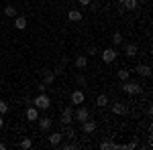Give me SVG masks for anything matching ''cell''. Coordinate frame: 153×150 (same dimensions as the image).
I'll return each mask as SVG.
<instances>
[{
	"instance_id": "1",
	"label": "cell",
	"mask_w": 153,
	"mask_h": 150,
	"mask_svg": "<svg viewBox=\"0 0 153 150\" xmlns=\"http://www.w3.org/2000/svg\"><path fill=\"white\" fill-rule=\"evenodd\" d=\"M33 105H35L37 110H49V108H51V100H49V95L45 91H41L35 100H33Z\"/></svg>"
},
{
	"instance_id": "2",
	"label": "cell",
	"mask_w": 153,
	"mask_h": 150,
	"mask_svg": "<svg viewBox=\"0 0 153 150\" xmlns=\"http://www.w3.org/2000/svg\"><path fill=\"white\" fill-rule=\"evenodd\" d=\"M123 89H125V93H129V95H139V93L143 91V87L137 83V81H125V85H123Z\"/></svg>"
},
{
	"instance_id": "3",
	"label": "cell",
	"mask_w": 153,
	"mask_h": 150,
	"mask_svg": "<svg viewBox=\"0 0 153 150\" xmlns=\"http://www.w3.org/2000/svg\"><path fill=\"white\" fill-rule=\"evenodd\" d=\"M88 118H90V110H88L86 105H82V104H80V108H78L76 112H74V120L82 124V122H86Z\"/></svg>"
},
{
	"instance_id": "4",
	"label": "cell",
	"mask_w": 153,
	"mask_h": 150,
	"mask_svg": "<svg viewBox=\"0 0 153 150\" xmlns=\"http://www.w3.org/2000/svg\"><path fill=\"white\" fill-rule=\"evenodd\" d=\"M114 59H117V49L108 47V49H104V51H102V61H104V63H112Z\"/></svg>"
},
{
	"instance_id": "5",
	"label": "cell",
	"mask_w": 153,
	"mask_h": 150,
	"mask_svg": "<svg viewBox=\"0 0 153 150\" xmlns=\"http://www.w3.org/2000/svg\"><path fill=\"white\" fill-rule=\"evenodd\" d=\"M53 126V118H43V120H39V130L43 132V134H47L49 130Z\"/></svg>"
},
{
	"instance_id": "6",
	"label": "cell",
	"mask_w": 153,
	"mask_h": 150,
	"mask_svg": "<svg viewBox=\"0 0 153 150\" xmlns=\"http://www.w3.org/2000/svg\"><path fill=\"white\" fill-rule=\"evenodd\" d=\"M47 140H49L51 146H59L61 140H63V134H61V132H51V134L47 136Z\"/></svg>"
},
{
	"instance_id": "7",
	"label": "cell",
	"mask_w": 153,
	"mask_h": 150,
	"mask_svg": "<svg viewBox=\"0 0 153 150\" xmlns=\"http://www.w3.org/2000/svg\"><path fill=\"white\" fill-rule=\"evenodd\" d=\"M71 122H74V110H71V108H65L63 114H61V124L68 126V124H71Z\"/></svg>"
},
{
	"instance_id": "8",
	"label": "cell",
	"mask_w": 153,
	"mask_h": 150,
	"mask_svg": "<svg viewBox=\"0 0 153 150\" xmlns=\"http://www.w3.org/2000/svg\"><path fill=\"white\" fill-rule=\"evenodd\" d=\"M37 120H39V110L35 105L27 108V122H37Z\"/></svg>"
},
{
	"instance_id": "9",
	"label": "cell",
	"mask_w": 153,
	"mask_h": 150,
	"mask_svg": "<svg viewBox=\"0 0 153 150\" xmlns=\"http://www.w3.org/2000/svg\"><path fill=\"white\" fill-rule=\"evenodd\" d=\"M68 18H70V23H82V12L78 10V8H71L68 12Z\"/></svg>"
},
{
	"instance_id": "10",
	"label": "cell",
	"mask_w": 153,
	"mask_h": 150,
	"mask_svg": "<svg viewBox=\"0 0 153 150\" xmlns=\"http://www.w3.org/2000/svg\"><path fill=\"white\" fill-rule=\"evenodd\" d=\"M82 130L86 132V134H92V132L96 130V122H94V120H90V118H88L86 122H82Z\"/></svg>"
},
{
	"instance_id": "11",
	"label": "cell",
	"mask_w": 153,
	"mask_h": 150,
	"mask_svg": "<svg viewBox=\"0 0 153 150\" xmlns=\"http://www.w3.org/2000/svg\"><path fill=\"white\" fill-rule=\"evenodd\" d=\"M71 104H76V105H80L84 104V91H80V89H76V91H71Z\"/></svg>"
},
{
	"instance_id": "12",
	"label": "cell",
	"mask_w": 153,
	"mask_h": 150,
	"mask_svg": "<svg viewBox=\"0 0 153 150\" xmlns=\"http://www.w3.org/2000/svg\"><path fill=\"white\" fill-rule=\"evenodd\" d=\"M110 110H112L114 114H118V116H125V114H127V105H125V104H120V102L112 104V105H110Z\"/></svg>"
},
{
	"instance_id": "13",
	"label": "cell",
	"mask_w": 153,
	"mask_h": 150,
	"mask_svg": "<svg viewBox=\"0 0 153 150\" xmlns=\"http://www.w3.org/2000/svg\"><path fill=\"white\" fill-rule=\"evenodd\" d=\"M74 65H76L78 69H84V67L88 65V57H86V55H78V57L74 59Z\"/></svg>"
},
{
	"instance_id": "14",
	"label": "cell",
	"mask_w": 153,
	"mask_h": 150,
	"mask_svg": "<svg viewBox=\"0 0 153 150\" xmlns=\"http://www.w3.org/2000/svg\"><path fill=\"white\" fill-rule=\"evenodd\" d=\"M53 81H55V73L49 71V69H45L43 71V83H45V85H51Z\"/></svg>"
},
{
	"instance_id": "15",
	"label": "cell",
	"mask_w": 153,
	"mask_h": 150,
	"mask_svg": "<svg viewBox=\"0 0 153 150\" xmlns=\"http://www.w3.org/2000/svg\"><path fill=\"white\" fill-rule=\"evenodd\" d=\"M14 26L16 29H27V16H23V14H19V16H14Z\"/></svg>"
},
{
	"instance_id": "16",
	"label": "cell",
	"mask_w": 153,
	"mask_h": 150,
	"mask_svg": "<svg viewBox=\"0 0 153 150\" xmlns=\"http://www.w3.org/2000/svg\"><path fill=\"white\" fill-rule=\"evenodd\" d=\"M137 73L143 77H151V67L149 65H137Z\"/></svg>"
},
{
	"instance_id": "17",
	"label": "cell",
	"mask_w": 153,
	"mask_h": 150,
	"mask_svg": "<svg viewBox=\"0 0 153 150\" xmlns=\"http://www.w3.org/2000/svg\"><path fill=\"white\" fill-rule=\"evenodd\" d=\"M137 51H139V49H137V45H135V43H129V45L125 47V53H127V57H135V55H137Z\"/></svg>"
},
{
	"instance_id": "18",
	"label": "cell",
	"mask_w": 153,
	"mask_h": 150,
	"mask_svg": "<svg viewBox=\"0 0 153 150\" xmlns=\"http://www.w3.org/2000/svg\"><path fill=\"white\" fill-rule=\"evenodd\" d=\"M100 148H102V150H118V148H123V146H118V144H114V142H108V140H104V142L100 144Z\"/></svg>"
},
{
	"instance_id": "19",
	"label": "cell",
	"mask_w": 153,
	"mask_h": 150,
	"mask_svg": "<svg viewBox=\"0 0 153 150\" xmlns=\"http://www.w3.org/2000/svg\"><path fill=\"white\" fill-rule=\"evenodd\" d=\"M96 105H100V108H106V105H108V95L100 93V95L96 97Z\"/></svg>"
},
{
	"instance_id": "20",
	"label": "cell",
	"mask_w": 153,
	"mask_h": 150,
	"mask_svg": "<svg viewBox=\"0 0 153 150\" xmlns=\"http://www.w3.org/2000/svg\"><path fill=\"white\" fill-rule=\"evenodd\" d=\"M123 4H125V10H137V6H139L137 0H125Z\"/></svg>"
},
{
	"instance_id": "21",
	"label": "cell",
	"mask_w": 153,
	"mask_h": 150,
	"mask_svg": "<svg viewBox=\"0 0 153 150\" xmlns=\"http://www.w3.org/2000/svg\"><path fill=\"white\" fill-rule=\"evenodd\" d=\"M4 14H6V16H16V8H14V6H10V4H8V6H4Z\"/></svg>"
},
{
	"instance_id": "22",
	"label": "cell",
	"mask_w": 153,
	"mask_h": 150,
	"mask_svg": "<svg viewBox=\"0 0 153 150\" xmlns=\"http://www.w3.org/2000/svg\"><path fill=\"white\" fill-rule=\"evenodd\" d=\"M21 148H23V150H29V148H33V140H31V138H25L23 142H21Z\"/></svg>"
},
{
	"instance_id": "23",
	"label": "cell",
	"mask_w": 153,
	"mask_h": 150,
	"mask_svg": "<svg viewBox=\"0 0 153 150\" xmlns=\"http://www.w3.org/2000/svg\"><path fill=\"white\" fill-rule=\"evenodd\" d=\"M123 41H125V39H123V35H120V33H114V35H112V43H114V45H120V43H123Z\"/></svg>"
},
{
	"instance_id": "24",
	"label": "cell",
	"mask_w": 153,
	"mask_h": 150,
	"mask_svg": "<svg viewBox=\"0 0 153 150\" xmlns=\"http://www.w3.org/2000/svg\"><path fill=\"white\" fill-rule=\"evenodd\" d=\"M118 79H123V81L129 79V69H120L118 71Z\"/></svg>"
},
{
	"instance_id": "25",
	"label": "cell",
	"mask_w": 153,
	"mask_h": 150,
	"mask_svg": "<svg viewBox=\"0 0 153 150\" xmlns=\"http://www.w3.org/2000/svg\"><path fill=\"white\" fill-rule=\"evenodd\" d=\"M6 112H8V104L0 100V114H6Z\"/></svg>"
},
{
	"instance_id": "26",
	"label": "cell",
	"mask_w": 153,
	"mask_h": 150,
	"mask_svg": "<svg viewBox=\"0 0 153 150\" xmlns=\"http://www.w3.org/2000/svg\"><path fill=\"white\" fill-rule=\"evenodd\" d=\"M63 136H65V138H76V132H74V130H71V128H68V130H65V134H63Z\"/></svg>"
},
{
	"instance_id": "27",
	"label": "cell",
	"mask_w": 153,
	"mask_h": 150,
	"mask_svg": "<svg viewBox=\"0 0 153 150\" xmlns=\"http://www.w3.org/2000/svg\"><path fill=\"white\" fill-rule=\"evenodd\" d=\"M96 53H98V49H96V47H90V49H88V55H96Z\"/></svg>"
},
{
	"instance_id": "28",
	"label": "cell",
	"mask_w": 153,
	"mask_h": 150,
	"mask_svg": "<svg viewBox=\"0 0 153 150\" xmlns=\"http://www.w3.org/2000/svg\"><path fill=\"white\" fill-rule=\"evenodd\" d=\"M53 73H55V75H63V67H57V69L53 71Z\"/></svg>"
},
{
	"instance_id": "29",
	"label": "cell",
	"mask_w": 153,
	"mask_h": 150,
	"mask_svg": "<svg viewBox=\"0 0 153 150\" xmlns=\"http://www.w3.org/2000/svg\"><path fill=\"white\" fill-rule=\"evenodd\" d=\"M78 83H80V85H86V79H84L82 75H78Z\"/></svg>"
},
{
	"instance_id": "30",
	"label": "cell",
	"mask_w": 153,
	"mask_h": 150,
	"mask_svg": "<svg viewBox=\"0 0 153 150\" xmlns=\"http://www.w3.org/2000/svg\"><path fill=\"white\" fill-rule=\"evenodd\" d=\"M78 2H80V4H82V6H88V4H90V2H92V0H78Z\"/></svg>"
},
{
	"instance_id": "31",
	"label": "cell",
	"mask_w": 153,
	"mask_h": 150,
	"mask_svg": "<svg viewBox=\"0 0 153 150\" xmlns=\"http://www.w3.org/2000/svg\"><path fill=\"white\" fill-rule=\"evenodd\" d=\"M0 150H6V144L4 142H0Z\"/></svg>"
},
{
	"instance_id": "32",
	"label": "cell",
	"mask_w": 153,
	"mask_h": 150,
	"mask_svg": "<svg viewBox=\"0 0 153 150\" xmlns=\"http://www.w3.org/2000/svg\"><path fill=\"white\" fill-rule=\"evenodd\" d=\"M4 126V120H2V114H0V128Z\"/></svg>"
},
{
	"instance_id": "33",
	"label": "cell",
	"mask_w": 153,
	"mask_h": 150,
	"mask_svg": "<svg viewBox=\"0 0 153 150\" xmlns=\"http://www.w3.org/2000/svg\"><path fill=\"white\" fill-rule=\"evenodd\" d=\"M118 2H120V4H123V2H125V0H118Z\"/></svg>"
}]
</instances>
